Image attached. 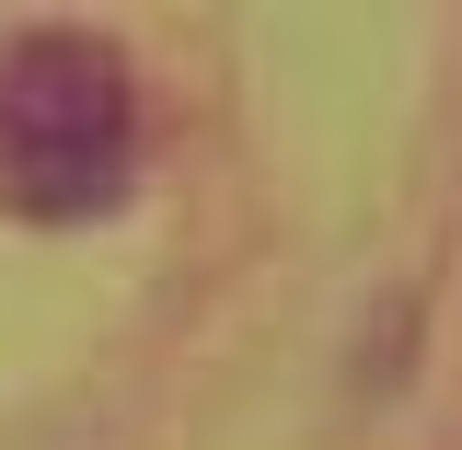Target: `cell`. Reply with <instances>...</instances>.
I'll return each mask as SVG.
<instances>
[{
	"label": "cell",
	"instance_id": "1",
	"mask_svg": "<svg viewBox=\"0 0 462 450\" xmlns=\"http://www.w3.org/2000/svg\"><path fill=\"white\" fill-rule=\"evenodd\" d=\"M139 173V69L93 23L0 35V208L12 220H93Z\"/></svg>",
	"mask_w": 462,
	"mask_h": 450
}]
</instances>
